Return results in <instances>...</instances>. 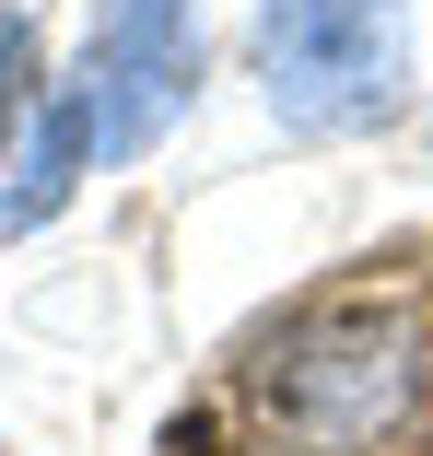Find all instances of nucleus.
Listing matches in <instances>:
<instances>
[{
	"label": "nucleus",
	"instance_id": "f257e3e1",
	"mask_svg": "<svg viewBox=\"0 0 433 456\" xmlns=\"http://www.w3.org/2000/svg\"><path fill=\"white\" fill-rule=\"evenodd\" d=\"M257 410L305 456H375L421 410V328L387 316V305H316L257 362Z\"/></svg>",
	"mask_w": 433,
	"mask_h": 456
},
{
	"label": "nucleus",
	"instance_id": "f03ea898",
	"mask_svg": "<svg viewBox=\"0 0 433 456\" xmlns=\"http://www.w3.org/2000/svg\"><path fill=\"white\" fill-rule=\"evenodd\" d=\"M257 70H270L282 129L328 141L398 106L410 82V24L398 0H257Z\"/></svg>",
	"mask_w": 433,
	"mask_h": 456
},
{
	"label": "nucleus",
	"instance_id": "7ed1b4c3",
	"mask_svg": "<svg viewBox=\"0 0 433 456\" xmlns=\"http://www.w3.org/2000/svg\"><path fill=\"white\" fill-rule=\"evenodd\" d=\"M70 82L94 106V164H141L200 94V0H106Z\"/></svg>",
	"mask_w": 433,
	"mask_h": 456
},
{
	"label": "nucleus",
	"instance_id": "20e7f679",
	"mask_svg": "<svg viewBox=\"0 0 433 456\" xmlns=\"http://www.w3.org/2000/svg\"><path fill=\"white\" fill-rule=\"evenodd\" d=\"M82 175H94V106H82V82L36 118V141H24V164H12V188H0V234H36V223H59L70 200H82Z\"/></svg>",
	"mask_w": 433,
	"mask_h": 456
},
{
	"label": "nucleus",
	"instance_id": "39448f33",
	"mask_svg": "<svg viewBox=\"0 0 433 456\" xmlns=\"http://www.w3.org/2000/svg\"><path fill=\"white\" fill-rule=\"evenodd\" d=\"M24 82H36V24L0 12V152H12V129H24Z\"/></svg>",
	"mask_w": 433,
	"mask_h": 456
}]
</instances>
